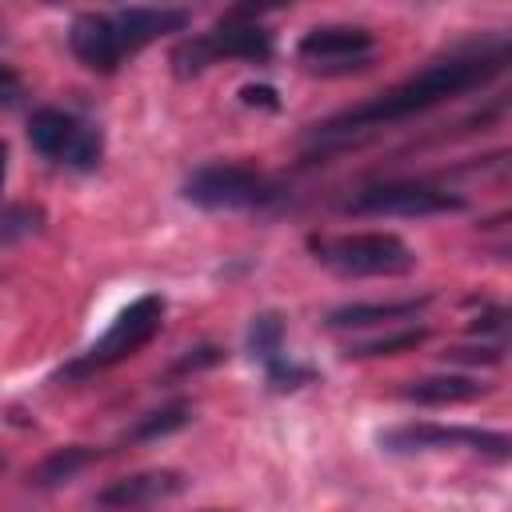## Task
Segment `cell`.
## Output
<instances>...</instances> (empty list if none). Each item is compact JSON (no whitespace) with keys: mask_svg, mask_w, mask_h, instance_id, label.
Returning a JSON list of instances; mask_svg holds the SVG:
<instances>
[{"mask_svg":"<svg viewBox=\"0 0 512 512\" xmlns=\"http://www.w3.org/2000/svg\"><path fill=\"white\" fill-rule=\"evenodd\" d=\"M508 68V40H496V44H480L472 52H456L448 60H436L428 64L424 72L408 76L404 84H396L392 92L368 100V104H356L348 112H336L328 116L324 124H316V140L320 144H344L360 132H372V128H384V124H396V120H408V116H420L452 96H464L480 84H488L492 76H500Z\"/></svg>","mask_w":512,"mask_h":512,"instance_id":"6da1fadb","label":"cell"},{"mask_svg":"<svg viewBox=\"0 0 512 512\" xmlns=\"http://www.w3.org/2000/svg\"><path fill=\"white\" fill-rule=\"evenodd\" d=\"M312 252L324 268L340 276H408L416 268V252L392 232H352L312 240Z\"/></svg>","mask_w":512,"mask_h":512,"instance_id":"7a4b0ae2","label":"cell"},{"mask_svg":"<svg viewBox=\"0 0 512 512\" xmlns=\"http://www.w3.org/2000/svg\"><path fill=\"white\" fill-rule=\"evenodd\" d=\"M184 200L208 212H240V208H264L280 196L276 180H268L256 168L244 164H200L180 184Z\"/></svg>","mask_w":512,"mask_h":512,"instance_id":"3957f363","label":"cell"},{"mask_svg":"<svg viewBox=\"0 0 512 512\" xmlns=\"http://www.w3.org/2000/svg\"><path fill=\"white\" fill-rule=\"evenodd\" d=\"M160 324H164V296H156V292L136 296V300L108 324V332H104L76 364H68V368L56 372V380L88 376V372H100V368H112V364L136 356V352L160 332Z\"/></svg>","mask_w":512,"mask_h":512,"instance_id":"277c9868","label":"cell"},{"mask_svg":"<svg viewBox=\"0 0 512 512\" xmlns=\"http://www.w3.org/2000/svg\"><path fill=\"white\" fill-rule=\"evenodd\" d=\"M348 212L356 216H440V212H464V196L416 184V180H392L372 184L348 200Z\"/></svg>","mask_w":512,"mask_h":512,"instance_id":"5b68a950","label":"cell"},{"mask_svg":"<svg viewBox=\"0 0 512 512\" xmlns=\"http://www.w3.org/2000/svg\"><path fill=\"white\" fill-rule=\"evenodd\" d=\"M384 452L392 456H412V452H432V448H452L464 444L472 452H484L492 460H508L512 456V440L504 432L492 428H444V424H400L376 436Z\"/></svg>","mask_w":512,"mask_h":512,"instance_id":"8992f818","label":"cell"},{"mask_svg":"<svg viewBox=\"0 0 512 512\" xmlns=\"http://www.w3.org/2000/svg\"><path fill=\"white\" fill-rule=\"evenodd\" d=\"M372 32L356 28V24H324L300 36L296 56L324 76H344V72H360L372 64Z\"/></svg>","mask_w":512,"mask_h":512,"instance_id":"52a82bcc","label":"cell"},{"mask_svg":"<svg viewBox=\"0 0 512 512\" xmlns=\"http://www.w3.org/2000/svg\"><path fill=\"white\" fill-rule=\"evenodd\" d=\"M184 476L172 472V468H148V472H132V476H120L112 484H104L92 504L100 512H144V508H156L172 496L184 492Z\"/></svg>","mask_w":512,"mask_h":512,"instance_id":"ba28073f","label":"cell"},{"mask_svg":"<svg viewBox=\"0 0 512 512\" xmlns=\"http://www.w3.org/2000/svg\"><path fill=\"white\" fill-rule=\"evenodd\" d=\"M208 48H212V60H252V64H264L272 56V32L264 24H256V12L252 8H236L228 12L212 32H208Z\"/></svg>","mask_w":512,"mask_h":512,"instance_id":"9c48e42d","label":"cell"},{"mask_svg":"<svg viewBox=\"0 0 512 512\" xmlns=\"http://www.w3.org/2000/svg\"><path fill=\"white\" fill-rule=\"evenodd\" d=\"M68 48L92 72H116V64L124 60L120 32H116L112 16H104V12H80L68 28Z\"/></svg>","mask_w":512,"mask_h":512,"instance_id":"30bf717a","label":"cell"},{"mask_svg":"<svg viewBox=\"0 0 512 512\" xmlns=\"http://www.w3.org/2000/svg\"><path fill=\"white\" fill-rule=\"evenodd\" d=\"M112 24L120 32L124 52H132L156 36L184 32L192 24V12L188 8H120V12H112Z\"/></svg>","mask_w":512,"mask_h":512,"instance_id":"8fae6325","label":"cell"},{"mask_svg":"<svg viewBox=\"0 0 512 512\" xmlns=\"http://www.w3.org/2000/svg\"><path fill=\"white\" fill-rule=\"evenodd\" d=\"M80 120L72 116V112H60V108H40V112H32V120H28V144L40 152V156H48V160H64L68 164V156H72V148H76V140H80Z\"/></svg>","mask_w":512,"mask_h":512,"instance_id":"7c38bea8","label":"cell"},{"mask_svg":"<svg viewBox=\"0 0 512 512\" xmlns=\"http://www.w3.org/2000/svg\"><path fill=\"white\" fill-rule=\"evenodd\" d=\"M432 304V296H408V300H372V304H340L324 316L328 328H372V324H388V320H408L420 316Z\"/></svg>","mask_w":512,"mask_h":512,"instance_id":"4fadbf2b","label":"cell"},{"mask_svg":"<svg viewBox=\"0 0 512 512\" xmlns=\"http://www.w3.org/2000/svg\"><path fill=\"white\" fill-rule=\"evenodd\" d=\"M488 384H480L476 376H424V380H408L400 388L404 400L412 404H428V408H440V404H468L476 396H484Z\"/></svg>","mask_w":512,"mask_h":512,"instance_id":"5bb4252c","label":"cell"},{"mask_svg":"<svg viewBox=\"0 0 512 512\" xmlns=\"http://www.w3.org/2000/svg\"><path fill=\"white\" fill-rule=\"evenodd\" d=\"M92 460H100L96 448H88V444H64V448L48 452V456L28 472V484H32V488H60V484H68L76 472H84Z\"/></svg>","mask_w":512,"mask_h":512,"instance_id":"9a60e30c","label":"cell"},{"mask_svg":"<svg viewBox=\"0 0 512 512\" xmlns=\"http://www.w3.org/2000/svg\"><path fill=\"white\" fill-rule=\"evenodd\" d=\"M188 420H192V404H188V400H172V404H164V408L144 412V416L128 428V440H132V444H148V440H160V436L180 432Z\"/></svg>","mask_w":512,"mask_h":512,"instance_id":"2e32d148","label":"cell"},{"mask_svg":"<svg viewBox=\"0 0 512 512\" xmlns=\"http://www.w3.org/2000/svg\"><path fill=\"white\" fill-rule=\"evenodd\" d=\"M428 340V328L416 324V328H396L388 336H376V340H360V344H348L344 356L348 360H376V356H400V352H416L420 344Z\"/></svg>","mask_w":512,"mask_h":512,"instance_id":"e0dca14e","label":"cell"},{"mask_svg":"<svg viewBox=\"0 0 512 512\" xmlns=\"http://www.w3.org/2000/svg\"><path fill=\"white\" fill-rule=\"evenodd\" d=\"M248 352L268 368L272 360L284 356V320L276 312H260L252 316V328H248Z\"/></svg>","mask_w":512,"mask_h":512,"instance_id":"ac0fdd59","label":"cell"},{"mask_svg":"<svg viewBox=\"0 0 512 512\" xmlns=\"http://www.w3.org/2000/svg\"><path fill=\"white\" fill-rule=\"evenodd\" d=\"M40 220H44V212L36 204H8L0 212V244H16V240L32 236L40 228Z\"/></svg>","mask_w":512,"mask_h":512,"instance_id":"d6986e66","label":"cell"},{"mask_svg":"<svg viewBox=\"0 0 512 512\" xmlns=\"http://www.w3.org/2000/svg\"><path fill=\"white\" fill-rule=\"evenodd\" d=\"M172 64H176V76H196V72H204L208 64H216V60H212V48H208V36L184 40V44L172 52Z\"/></svg>","mask_w":512,"mask_h":512,"instance_id":"ffe728a7","label":"cell"},{"mask_svg":"<svg viewBox=\"0 0 512 512\" xmlns=\"http://www.w3.org/2000/svg\"><path fill=\"white\" fill-rule=\"evenodd\" d=\"M440 356H444V364H484V368H492V364L504 360V344H456V348H444Z\"/></svg>","mask_w":512,"mask_h":512,"instance_id":"44dd1931","label":"cell"},{"mask_svg":"<svg viewBox=\"0 0 512 512\" xmlns=\"http://www.w3.org/2000/svg\"><path fill=\"white\" fill-rule=\"evenodd\" d=\"M100 152H104L100 128L84 124V128H80V140H76V148H72V156H68V164H72V168H80V172H88V168H96V164H100Z\"/></svg>","mask_w":512,"mask_h":512,"instance_id":"7402d4cb","label":"cell"},{"mask_svg":"<svg viewBox=\"0 0 512 512\" xmlns=\"http://www.w3.org/2000/svg\"><path fill=\"white\" fill-rule=\"evenodd\" d=\"M308 380H312V368H300V364H292L288 356H280V360L268 364V384H272L276 392H292V388H300V384H308Z\"/></svg>","mask_w":512,"mask_h":512,"instance_id":"603a6c76","label":"cell"},{"mask_svg":"<svg viewBox=\"0 0 512 512\" xmlns=\"http://www.w3.org/2000/svg\"><path fill=\"white\" fill-rule=\"evenodd\" d=\"M240 100L248 108H264V112H280V92L272 84H244L240 88Z\"/></svg>","mask_w":512,"mask_h":512,"instance_id":"cb8c5ba5","label":"cell"},{"mask_svg":"<svg viewBox=\"0 0 512 512\" xmlns=\"http://www.w3.org/2000/svg\"><path fill=\"white\" fill-rule=\"evenodd\" d=\"M504 328H508V312H504L500 304H488L476 320H468V332H476V336H480V332H496V336L504 340Z\"/></svg>","mask_w":512,"mask_h":512,"instance_id":"d4e9b609","label":"cell"},{"mask_svg":"<svg viewBox=\"0 0 512 512\" xmlns=\"http://www.w3.org/2000/svg\"><path fill=\"white\" fill-rule=\"evenodd\" d=\"M220 360H224V352L216 344H204V348H192L188 356H180L172 364V372H196V368H208V364H220Z\"/></svg>","mask_w":512,"mask_h":512,"instance_id":"484cf974","label":"cell"},{"mask_svg":"<svg viewBox=\"0 0 512 512\" xmlns=\"http://www.w3.org/2000/svg\"><path fill=\"white\" fill-rule=\"evenodd\" d=\"M20 96H24V80L16 76V68L0 64V104L8 108V104H16Z\"/></svg>","mask_w":512,"mask_h":512,"instance_id":"4316f807","label":"cell"},{"mask_svg":"<svg viewBox=\"0 0 512 512\" xmlns=\"http://www.w3.org/2000/svg\"><path fill=\"white\" fill-rule=\"evenodd\" d=\"M4 180H8V144L0 140V192H4Z\"/></svg>","mask_w":512,"mask_h":512,"instance_id":"83f0119b","label":"cell"},{"mask_svg":"<svg viewBox=\"0 0 512 512\" xmlns=\"http://www.w3.org/2000/svg\"><path fill=\"white\" fill-rule=\"evenodd\" d=\"M208 512H216V508H208Z\"/></svg>","mask_w":512,"mask_h":512,"instance_id":"f1b7e54d","label":"cell"},{"mask_svg":"<svg viewBox=\"0 0 512 512\" xmlns=\"http://www.w3.org/2000/svg\"><path fill=\"white\" fill-rule=\"evenodd\" d=\"M0 468H4V460H0Z\"/></svg>","mask_w":512,"mask_h":512,"instance_id":"f546056e","label":"cell"}]
</instances>
